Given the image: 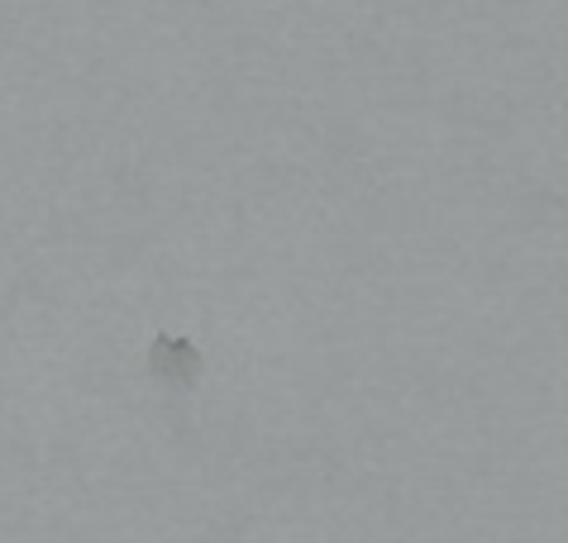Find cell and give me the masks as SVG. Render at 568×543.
<instances>
[{"label":"cell","mask_w":568,"mask_h":543,"mask_svg":"<svg viewBox=\"0 0 568 543\" xmlns=\"http://www.w3.org/2000/svg\"><path fill=\"white\" fill-rule=\"evenodd\" d=\"M149 377L163 391L186 396V391H196L201 377H206V358H201V348L192 339H182V334H158L149 344Z\"/></svg>","instance_id":"1"}]
</instances>
